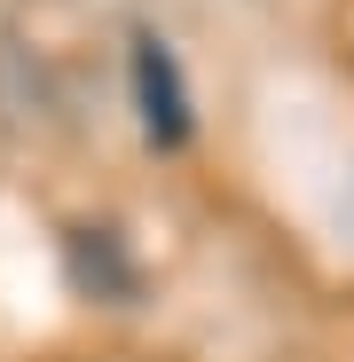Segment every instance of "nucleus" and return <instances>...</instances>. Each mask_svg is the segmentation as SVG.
<instances>
[{
	"instance_id": "obj_1",
	"label": "nucleus",
	"mask_w": 354,
	"mask_h": 362,
	"mask_svg": "<svg viewBox=\"0 0 354 362\" xmlns=\"http://www.w3.org/2000/svg\"><path fill=\"white\" fill-rule=\"evenodd\" d=\"M134 103H142V134L158 150H182L189 142V87H182V64L158 32L134 40Z\"/></svg>"
}]
</instances>
